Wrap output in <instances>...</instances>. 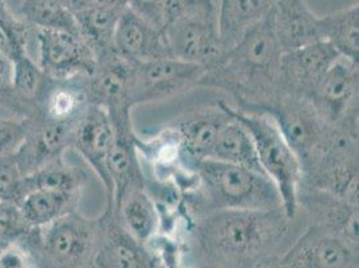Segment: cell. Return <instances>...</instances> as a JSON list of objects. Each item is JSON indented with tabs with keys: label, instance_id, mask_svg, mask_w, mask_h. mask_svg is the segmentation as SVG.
I'll return each mask as SVG.
<instances>
[{
	"label": "cell",
	"instance_id": "cell-1",
	"mask_svg": "<svg viewBox=\"0 0 359 268\" xmlns=\"http://www.w3.org/2000/svg\"><path fill=\"white\" fill-rule=\"evenodd\" d=\"M307 228L297 213L271 210H213L194 217L189 246L201 260L223 268H252L283 256Z\"/></svg>",
	"mask_w": 359,
	"mask_h": 268
},
{
	"label": "cell",
	"instance_id": "cell-2",
	"mask_svg": "<svg viewBox=\"0 0 359 268\" xmlns=\"http://www.w3.org/2000/svg\"><path fill=\"white\" fill-rule=\"evenodd\" d=\"M282 57L267 16L207 67L200 88L224 91L235 101L231 105L241 112L266 113L285 95L280 83Z\"/></svg>",
	"mask_w": 359,
	"mask_h": 268
},
{
	"label": "cell",
	"instance_id": "cell-3",
	"mask_svg": "<svg viewBox=\"0 0 359 268\" xmlns=\"http://www.w3.org/2000/svg\"><path fill=\"white\" fill-rule=\"evenodd\" d=\"M197 185L181 204L191 219L213 210H271L282 208L275 184L259 172L210 159L191 161Z\"/></svg>",
	"mask_w": 359,
	"mask_h": 268
},
{
	"label": "cell",
	"instance_id": "cell-4",
	"mask_svg": "<svg viewBox=\"0 0 359 268\" xmlns=\"http://www.w3.org/2000/svg\"><path fill=\"white\" fill-rule=\"evenodd\" d=\"M228 113L251 134L259 164L276 187L283 208L290 217L297 216V196L303 169L298 156L287 144L276 122L264 113H248L224 101Z\"/></svg>",
	"mask_w": 359,
	"mask_h": 268
},
{
	"label": "cell",
	"instance_id": "cell-5",
	"mask_svg": "<svg viewBox=\"0 0 359 268\" xmlns=\"http://www.w3.org/2000/svg\"><path fill=\"white\" fill-rule=\"evenodd\" d=\"M34 234L35 250L46 268L93 267L101 220L89 219L75 210Z\"/></svg>",
	"mask_w": 359,
	"mask_h": 268
},
{
	"label": "cell",
	"instance_id": "cell-6",
	"mask_svg": "<svg viewBox=\"0 0 359 268\" xmlns=\"http://www.w3.org/2000/svg\"><path fill=\"white\" fill-rule=\"evenodd\" d=\"M217 3L187 0L184 13L164 32L172 58L207 69L223 55L217 31Z\"/></svg>",
	"mask_w": 359,
	"mask_h": 268
},
{
	"label": "cell",
	"instance_id": "cell-7",
	"mask_svg": "<svg viewBox=\"0 0 359 268\" xmlns=\"http://www.w3.org/2000/svg\"><path fill=\"white\" fill-rule=\"evenodd\" d=\"M205 72L204 66L176 58L133 63L132 105L160 102L200 88Z\"/></svg>",
	"mask_w": 359,
	"mask_h": 268
},
{
	"label": "cell",
	"instance_id": "cell-8",
	"mask_svg": "<svg viewBox=\"0 0 359 268\" xmlns=\"http://www.w3.org/2000/svg\"><path fill=\"white\" fill-rule=\"evenodd\" d=\"M264 114L276 122L300 164L314 154L331 126L309 100L295 95H283Z\"/></svg>",
	"mask_w": 359,
	"mask_h": 268
},
{
	"label": "cell",
	"instance_id": "cell-9",
	"mask_svg": "<svg viewBox=\"0 0 359 268\" xmlns=\"http://www.w3.org/2000/svg\"><path fill=\"white\" fill-rule=\"evenodd\" d=\"M36 63L43 74L55 81L89 76L95 67V55L81 36L58 31L34 30Z\"/></svg>",
	"mask_w": 359,
	"mask_h": 268
},
{
	"label": "cell",
	"instance_id": "cell-10",
	"mask_svg": "<svg viewBox=\"0 0 359 268\" xmlns=\"http://www.w3.org/2000/svg\"><path fill=\"white\" fill-rule=\"evenodd\" d=\"M132 74L133 63L114 51L97 60L88 76L89 104L106 110L110 119H132Z\"/></svg>",
	"mask_w": 359,
	"mask_h": 268
},
{
	"label": "cell",
	"instance_id": "cell-11",
	"mask_svg": "<svg viewBox=\"0 0 359 268\" xmlns=\"http://www.w3.org/2000/svg\"><path fill=\"white\" fill-rule=\"evenodd\" d=\"M359 65L337 60L307 98L329 125H337L357 114L359 105Z\"/></svg>",
	"mask_w": 359,
	"mask_h": 268
},
{
	"label": "cell",
	"instance_id": "cell-12",
	"mask_svg": "<svg viewBox=\"0 0 359 268\" xmlns=\"http://www.w3.org/2000/svg\"><path fill=\"white\" fill-rule=\"evenodd\" d=\"M297 213L307 227H314L358 248L359 207L331 194L300 187Z\"/></svg>",
	"mask_w": 359,
	"mask_h": 268
},
{
	"label": "cell",
	"instance_id": "cell-13",
	"mask_svg": "<svg viewBox=\"0 0 359 268\" xmlns=\"http://www.w3.org/2000/svg\"><path fill=\"white\" fill-rule=\"evenodd\" d=\"M282 268H358V248L314 227H307L280 256Z\"/></svg>",
	"mask_w": 359,
	"mask_h": 268
},
{
	"label": "cell",
	"instance_id": "cell-14",
	"mask_svg": "<svg viewBox=\"0 0 359 268\" xmlns=\"http://www.w3.org/2000/svg\"><path fill=\"white\" fill-rule=\"evenodd\" d=\"M111 123L116 135L106 163L109 180L107 207L116 208L125 194L147 188L148 180L135 149V132L132 119L111 121Z\"/></svg>",
	"mask_w": 359,
	"mask_h": 268
},
{
	"label": "cell",
	"instance_id": "cell-15",
	"mask_svg": "<svg viewBox=\"0 0 359 268\" xmlns=\"http://www.w3.org/2000/svg\"><path fill=\"white\" fill-rule=\"evenodd\" d=\"M339 58V54L323 41L285 53L280 63L283 94L307 100L323 75Z\"/></svg>",
	"mask_w": 359,
	"mask_h": 268
},
{
	"label": "cell",
	"instance_id": "cell-16",
	"mask_svg": "<svg viewBox=\"0 0 359 268\" xmlns=\"http://www.w3.org/2000/svg\"><path fill=\"white\" fill-rule=\"evenodd\" d=\"M79 30V36L94 53L95 60L114 51L113 42L126 0L67 1Z\"/></svg>",
	"mask_w": 359,
	"mask_h": 268
},
{
	"label": "cell",
	"instance_id": "cell-17",
	"mask_svg": "<svg viewBox=\"0 0 359 268\" xmlns=\"http://www.w3.org/2000/svg\"><path fill=\"white\" fill-rule=\"evenodd\" d=\"M269 20L283 54L322 41L320 16L315 14L307 1H273Z\"/></svg>",
	"mask_w": 359,
	"mask_h": 268
},
{
	"label": "cell",
	"instance_id": "cell-18",
	"mask_svg": "<svg viewBox=\"0 0 359 268\" xmlns=\"http://www.w3.org/2000/svg\"><path fill=\"white\" fill-rule=\"evenodd\" d=\"M113 50L132 63L172 58L164 32L138 15L129 1L117 26Z\"/></svg>",
	"mask_w": 359,
	"mask_h": 268
},
{
	"label": "cell",
	"instance_id": "cell-19",
	"mask_svg": "<svg viewBox=\"0 0 359 268\" xmlns=\"http://www.w3.org/2000/svg\"><path fill=\"white\" fill-rule=\"evenodd\" d=\"M101 236L93 268H156L147 247L137 241L106 207L100 217Z\"/></svg>",
	"mask_w": 359,
	"mask_h": 268
},
{
	"label": "cell",
	"instance_id": "cell-20",
	"mask_svg": "<svg viewBox=\"0 0 359 268\" xmlns=\"http://www.w3.org/2000/svg\"><path fill=\"white\" fill-rule=\"evenodd\" d=\"M231 119L224 101H219L216 106L184 112L168 126L179 134L189 161H197L208 159L219 134Z\"/></svg>",
	"mask_w": 359,
	"mask_h": 268
},
{
	"label": "cell",
	"instance_id": "cell-21",
	"mask_svg": "<svg viewBox=\"0 0 359 268\" xmlns=\"http://www.w3.org/2000/svg\"><path fill=\"white\" fill-rule=\"evenodd\" d=\"M89 106L88 76L65 81L47 78L36 102L35 117L65 126H76Z\"/></svg>",
	"mask_w": 359,
	"mask_h": 268
},
{
	"label": "cell",
	"instance_id": "cell-22",
	"mask_svg": "<svg viewBox=\"0 0 359 268\" xmlns=\"http://www.w3.org/2000/svg\"><path fill=\"white\" fill-rule=\"evenodd\" d=\"M114 126L107 112L90 105L75 126L72 148H74L93 168L105 185L109 194V180L106 163L114 142Z\"/></svg>",
	"mask_w": 359,
	"mask_h": 268
},
{
	"label": "cell",
	"instance_id": "cell-23",
	"mask_svg": "<svg viewBox=\"0 0 359 268\" xmlns=\"http://www.w3.org/2000/svg\"><path fill=\"white\" fill-rule=\"evenodd\" d=\"M273 0H223L217 3V31L223 53L262 23L272 8Z\"/></svg>",
	"mask_w": 359,
	"mask_h": 268
},
{
	"label": "cell",
	"instance_id": "cell-24",
	"mask_svg": "<svg viewBox=\"0 0 359 268\" xmlns=\"http://www.w3.org/2000/svg\"><path fill=\"white\" fill-rule=\"evenodd\" d=\"M111 209L122 227L142 246H147L158 235L161 227L160 210L147 188L130 191L116 208Z\"/></svg>",
	"mask_w": 359,
	"mask_h": 268
},
{
	"label": "cell",
	"instance_id": "cell-25",
	"mask_svg": "<svg viewBox=\"0 0 359 268\" xmlns=\"http://www.w3.org/2000/svg\"><path fill=\"white\" fill-rule=\"evenodd\" d=\"M8 10L34 30L58 31L79 36V30L67 1L27 0Z\"/></svg>",
	"mask_w": 359,
	"mask_h": 268
},
{
	"label": "cell",
	"instance_id": "cell-26",
	"mask_svg": "<svg viewBox=\"0 0 359 268\" xmlns=\"http://www.w3.org/2000/svg\"><path fill=\"white\" fill-rule=\"evenodd\" d=\"M322 41L341 58L359 65V3L320 16Z\"/></svg>",
	"mask_w": 359,
	"mask_h": 268
},
{
	"label": "cell",
	"instance_id": "cell-27",
	"mask_svg": "<svg viewBox=\"0 0 359 268\" xmlns=\"http://www.w3.org/2000/svg\"><path fill=\"white\" fill-rule=\"evenodd\" d=\"M81 196L35 189L22 199L19 208L31 228L38 231L78 210Z\"/></svg>",
	"mask_w": 359,
	"mask_h": 268
},
{
	"label": "cell",
	"instance_id": "cell-28",
	"mask_svg": "<svg viewBox=\"0 0 359 268\" xmlns=\"http://www.w3.org/2000/svg\"><path fill=\"white\" fill-rule=\"evenodd\" d=\"M208 159L266 175L259 164L251 134L233 117L219 134Z\"/></svg>",
	"mask_w": 359,
	"mask_h": 268
},
{
	"label": "cell",
	"instance_id": "cell-29",
	"mask_svg": "<svg viewBox=\"0 0 359 268\" xmlns=\"http://www.w3.org/2000/svg\"><path fill=\"white\" fill-rule=\"evenodd\" d=\"M25 181L26 194L35 189L82 194L88 182V176L81 168L67 164L65 157L60 156L26 176Z\"/></svg>",
	"mask_w": 359,
	"mask_h": 268
},
{
	"label": "cell",
	"instance_id": "cell-30",
	"mask_svg": "<svg viewBox=\"0 0 359 268\" xmlns=\"http://www.w3.org/2000/svg\"><path fill=\"white\" fill-rule=\"evenodd\" d=\"M47 76L29 54L13 60L11 93L22 102H38Z\"/></svg>",
	"mask_w": 359,
	"mask_h": 268
},
{
	"label": "cell",
	"instance_id": "cell-31",
	"mask_svg": "<svg viewBox=\"0 0 359 268\" xmlns=\"http://www.w3.org/2000/svg\"><path fill=\"white\" fill-rule=\"evenodd\" d=\"M34 29L19 20L7 7V3H0V54L7 60H16L26 55L27 45Z\"/></svg>",
	"mask_w": 359,
	"mask_h": 268
},
{
	"label": "cell",
	"instance_id": "cell-32",
	"mask_svg": "<svg viewBox=\"0 0 359 268\" xmlns=\"http://www.w3.org/2000/svg\"><path fill=\"white\" fill-rule=\"evenodd\" d=\"M34 229L25 220L19 206L0 203V246L6 247L27 239Z\"/></svg>",
	"mask_w": 359,
	"mask_h": 268
},
{
	"label": "cell",
	"instance_id": "cell-33",
	"mask_svg": "<svg viewBox=\"0 0 359 268\" xmlns=\"http://www.w3.org/2000/svg\"><path fill=\"white\" fill-rule=\"evenodd\" d=\"M26 176L20 172L15 159L0 160V203L19 206L26 196Z\"/></svg>",
	"mask_w": 359,
	"mask_h": 268
},
{
	"label": "cell",
	"instance_id": "cell-34",
	"mask_svg": "<svg viewBox=\"0 0 359 268\" xmlns=\"http://www.w3.org/2000/svg\"><path fill=\"white\" fill-rule=\"evenodd\" d=\"M29 128L27 117L0 119V160L15 156L27 137Z\"/></svg>",
	"mask_w": 359,
	"mask_h": 268
},
{
	"label": "cell",
	"instance_id": "cell-35",
	"mask_svg": "<svg viewBox=\"0 0 359 268\" xmlns=\"http://www.w3.org/2000/svg\"><path fill=\"white\" fill-rule=\"evenodd\" d=\"M0 268H35L34 255L20 241L0 250Z\"/></svg>",
	"mask_w": 359,
	"mask_h": 268
},
{
	"label": "cell",
	"instance_id": "cell-36",
	"mask_svg": "<svg viewBox=\"0 0 359 268\" xmlns=\"http://www.w3.org/2000/svg\"><path fill=\"white\" fill-rule=\"evenodd\" d=\"M252 268H282L280 266V257H273V259H269L266 260L263 263H259Z\"/></svg>",
	"mask_w": 359,
	"mask_h": 268
},
{
	"label": "cell",
	"instance_id": "cell-37",
	"mask_svg": "<svg viewBox=\"0 0 359 268\" xmlns=\"http://www.w3.org/2000/svg\"><path fill=\"white\" fill-rule=\"evenodd\" d=\"M196 268H223L220 267V266H217V264H213V263H210V262H205V260H201V263L197 266Z\"/></svg>",
	"mask_w": 359,
	"mask_h": 268
},
{
	"label": "cell",
	"instance_id": "cell-38",
	"mask_svg": "<svg viewBox=\"0 0 359 268\" xmlns=\"http://www.w3.org/2000/svg\"><path fill=\"white\" fill-rule=\"evenodd\" d=\"M1 248H3V246H0V250H1Z\"/></svg>",
	"mask_w": 359,
	"mask_h": 268
}]
</instances>
